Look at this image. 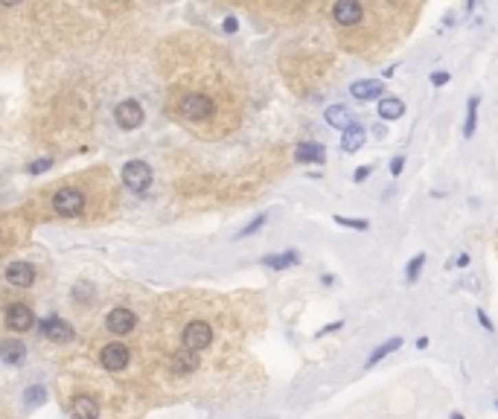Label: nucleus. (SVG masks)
Segmentation results:
<instances>
[{"mask_svg": "<svg viewBox=\"0 0 498 419\" xmlns=\"http://www.w3.org/2000/svg\"><path fill=\"white\" fill-rule=\"evenodd\" d=\"M135 312L131 309H114V312H108V317H105V326L111 329V332H117V335H126V332H131L135 329Z\"/></svg>", "mask_w": 498, "mask_h": 419, "instance_id": "obj_10", "label": "nucleus"}, {"mask_svg": "<svg viewBox=\"0 0 498 419\" xmlns=\"http://www.w3.org/2000/svg\"><path fill=\"white\" fill-rule=\"evenodd\" d=\"M403 166H405V157L403 155L391 160V172H394V175H399V172H403Z\"/></svg>", "mask_w": 498, "mask_h": 419, "instance_id": "obj_28", "label": "nucleus"}, {"mask_svg": "<svg viewBox=\"0 0 498 419\" xmlns=\"http://www.w3.org/2000/svg\"><path fill=\"white\" fill-rule=\"evenodd\" d=\"M399 347H403V341H399V338H391L387 343H382V347H376V352H373L370 359H367V367L379 364V361L385 359V355H391V352H394V350H399Z\"/></svg>", "mask_w": 498, "mask_h": 419, "instance_id": "obj_20", "label": "nucleus"}, {"mask_svg": "<svg viewBox=\"0 0 498 419\" xmlns=\"http://www.w3.org/2000/svg\"><path fill=\"white\" fill-rule=\"evenodd\" d=\"M262 225H265V216H257V218H253V221H251V225H248L245 230H242V236H251V233H257Z\"/></svg>", "mask_w": 498, "mask_h": 419, "instance_id": "obj_26", "label": "nucleus"}, {"mask_svg": "<svg viewBox=\"0 0 498 419\" xmlns=\"http://www.w3.org/2000/svg\"><path fill=\"white\" fill-rule=\"evenodd\" d=\"M422 262H426V253H417L414 260H411V265H408V271H405L408 282H414V280L420 277V268H422Z\"/></svg>", "mask_w": 498, "mask_h": 419, "instance_id": "obj_23", "label": "nucleus"}, {"mask_svg": "<svg viewBox=\"0 0 498 419\" xmlns=\"http://www.w3.org/2000/svg\"><path fill=\"white\" fill-rule=\"evenodd\" d=\"M335 221H338V225H344V227H353V230H367V221H364V218H344V216H338Z\"/></svg>", "mask_w": 498, "mask_h": 419, "instance_id": "obj_25", "label": "nucleus"}, {"mask_svg": "<svg viewBox=\"0 0 498 419\" xmlns=\"http://www.w3.org/2000/svg\"><path fill=\"white\" fill-rule=\"evenodd\" d=\"M0 3H3V6H18L21 0H0Z\"/></svg>", "mask_w": 498, "mask_h": 419, "instance_id": "obj_34", "label": "nucleus"}, {"mask_svg": "<svg viewBox=\"0 0 498 419\" xmlns=\"http://www.w3.org/2000/svg\"><path fill=\"white\" fill-rule=\"evenodd\" d=\"M364 15V9L359 0H338L335 9H332V18L341 23V27H353V23H359Z\"/></svg>", "mask_w": 498, "mask_h": 419, "instance_id": "obj_6", "label": "nucleus"}, {"mask_svg": "<svg viewBox=\"0 0 498 419\" xmlns=\"http://www.w3.org/2000/svg\"><path fill=\"white\" fill-rule=\"evenodd\" d=\"M181 114L187 120H210L213 117V102L204 93H187L181 100Z\"/></svg>", "mask_w": 498, "mask_h": 419, "instance_id": "obj_3", "label": "nucleus"}, {"mask_svg": "<svg viewBox=\"0 0 498 419\" xmlns=\"http://www.w3.org/2000/svg\"><path fill=\"white\" fill-rule=\"evenodd\" d=\"M449 419H464V416H460V414H452V416H449Z\"/></svg>", "mask_w": 498, "mask_h": 419, "instance_id": "obj_35", "label": "nucleus"}, {"mask_svg": "<svg viewBox=\"0 0 498 419\" xmlns=\"http://www.w3.org/2000/svg\"><path fill=\"white\" fill-rule=\"evenodd\" d=\"M405 114V105L396 100V96H387V100L379 102V117L382 120H399Z\"/></svg>", "mask_w": 498, "mask_h": 419, "instance_id": "obj_19", "label": "nucleus"}, {"mask_svg": "<svg viewBox=\"0 0 498 419\" xmlns=\"http://www.w3.org/2000/svg\"><path fill=\"white\" fill-rule=\"evenodd\" d=\"M70 416L73 419H100V405L91 396H76L70 405Z\"/></svg>", "mask_w": 498, "mask_h": 419, "instance_id": "obj_12", "label": "nucleus"}, {"mask_svg": "<svg viewBox=\"0 0 498 419\" xmlns=\"http://www.w3.org/2000/svg\"><path fill=\"white\" fill-rule=\"evenodd\" d=\"M50 163H53L50 157H44V160H35V163L30 166V172H32V175H38V172H47V169H50Z\"/></svg>", "mask_w": 498, "mask_h": 419, "instance_id": "obj_27", "label": "nucleus"}, {"mask_svg": "<svg viewBox=\"0 0 498 419\" xmlns=\"http://www.w3.org/2000/svg\"><path fill=\"white\" fill-rule=\"evenodd\" d=\"M53 210L58 216H79L82 210H84V195L79 190H58L56 192V199H53Z\"/></svg>", "mask_w": 498, "mask_h": 419, "instance_id": "obj_2", "label": "nucleus"}, {"mask_svg": "<svg viewBox=\"0 0 498 419\" xmlns=\"http://www.w3.org/2000/svg\"><path fill=\"white\" fill-rule=\"evenodd\" d=\"M475 3H478V0H469V9H472V6H475Z\"/></svg>", "mask_w": 498, "mask_h": 419, "instance_id": "obj_36", "label": "nucleus"}, {"mask_svg": "<svg viewBox=\"0 0 498 419\" xmlns=\"http://www.w3.org/2000/svg\"><path fill=\"white\" fill-rule=\"evenodd\" d=\"M23 355H27V347H23L21 341H3L0 343V359L6 364H21Z\"/></svg>", "mask_w": 498, "mask_h": 419, "instance_id": "obj_17", "label": "nucleus"}, {"mask_svg": "<svg viewBox=\"0 0 498 419\" xmlns=\"http://www.w3.org/2000/svg\"><path fill=\"white\" fill-rule=\"evenodd\" d=\"M297 262V256L295 253H277V256H265V265L269 268H288V265H295Z\"/></svg>", "mask_w": 498, "mask_h": 419, "instance_id": "obj_21", "label": "nucleus"}, {"mask_svg": "<svg viewBox=\"0 0 498 419\" xmlns=\"http://www.w3.org/2000/svg\"><path fill=\"white\" fill-rule=\"evenodd\" d=\"M478 320H481V326H484V329H493V324H490V317H487V315H484L481 309H478Z\"/></svg>", "mask_w": 498, "mask_h": 419, "instance_id": "obj_30", "label": "nucleus"}, {"mask_svg": "<svg viewBox=\"0 0 498 419\" xmlns=\"http://www.w3.org/2000/svg\"><path fill=\"white\" fill-rule=\"evenodd\" d=\"M364 146V128L361 126H350V128H344V140H341V149L344 152H359Z\"/></svg>", "mask_w": 498, "mask_h": 419, "instance_id": "obj_18", "label": "nucleus"}, {"mask_svg": "<svg viewBox=\"0 0 498 419\" xmlns=\"http://www.w3.org/2000/svg\"><path fill=\"white\" fill-rule=\"evenodd\" d=\"M6 280L12 282V286L27 288V286H32V280H35V268L30 262H12L6 268Z\"/></svg>", "mask_w": 498, "mask_h": 419, "instance_id": "obj_11", "label": "nucleus"}, {"mask_svg": "<svg viewBox=\"0 0 498 419\" xmlns=\"http://www.w3.org/2000/svg\"><path fill=\"white\" fill-rule=\"evenodd\" d=\"M449 79H452V76H449V73H443V70H440V73H434V76H431V82L437 84V88H440V84H446Z\"/></svg>", "mask_w": 498, "mask_h": 419, "instance_id": "obj_29", "label": "nucleus"}, {"mask_svg": "<svg viewBox=\"0 0 498 419\" xmlns=\"http://www.w3.org/2000/svg\"><path fill=\"white\" fill-rule=\"evenodd\" d=\"M41 335L56 341V343H67V341H73V329H70V324H65V320L47 317L41 324Z\"/></svg>", "mask_w": 498, "mask_h": 419, "instance_id": "obj_9", "label": "nucleus"}, {"mask_svg": "<svg viewBox=\"0 0 498 419\" xmlns=\"http://www.w3.org/2000/svg\"><path fill=\"white\" fill-rule=\"evenodd\" d=\"M457 265H460V268L469 265V256H466V253H460V256H457Z\"/></svg>", "mask_w": 498, "mask_h": 419, "instance_id": "obj_33", "label": "nucleus"}, {"mask_svg": "<svg viewBox=\"0 0 498 419\" xmlns=\"http://www.w3.org/2000/svg\"><path fill=\"white\" fill-rule=\"evenodd\" d=\"M196 367H199V352H196V350H181V352H175V359H172V373L187 376V373H192Z\"/></svg>", "mask_w": 498, "mask_h": 419, "instance_id": "obj_13", "label": "nucleus"}, {"mask_svg": "<svg viewBox=\"0 0 498 419\" xmlns=\"http://www.w3.org/2000/svg\"><path fill=\"white\" fill-rule=\"evenodd\" d=\"M35 324V317H32V309L30 306H23V303H15V306H9V312H6V326L12 332H27L32 329Z\"/></svg>", "mask_w": 498, "mask_h": 419, "instance_id": "obj_7", "label": "nucleus"}, {"mask_svg": "<svg viewBox=\"0 0 498 419\" xmlns=\"http://www.w3.org/2000/svg\"><path fill=\"white\" fill-rule=\"evenodd\" d=\"M210 341H213V329L204 324V320H192V324L184 329V347L187 350H207L210 347Z\"/></svg>", "mask_w": 498, "mask_h": 419, "instance_id": "obj_4", "label": "nucleus"}, {"mask_svg": "<svg viewBox=\"0 0 498 419\" xmlns=\"http://www.w3.org/2000/svg\"><path fill=\"white\" fill-rule=\"evenodd\" d=\"M324 117H326V122H330L332 128H341V131L353 126V114H350V111H347L344 105H332V108H326V114H324Z\"/></svg>", "mask_w": 498, "mask_h": 419, "instance_id": "obj_16", "label": "nucleus"}, {"mask_svg": "<svg viewBox=\"0 0 498 419\" xmlns=\"http://www.w3.org/2000/svg\"><path fill=\"white\" fill-rule=\"evenodd\" d=\"M114 120H117V126H120V128L131 131V128H137L140 122H143V108H140L135 100H126V102H120V105H117Z\"/></svg>", "mask_w": 498, "mask_h": 419, "instance_id": "obj_5", "label": "nucleus"}, {"mask_svg": "<svg viewBox=\"0 0 498 419\" xmlns=\"http://www.w3.org/2000/svg\"><path fill=\"white\" fill-rule=\"evenodd\" d=\"M295 157H297V163H324L326 152L318 143H300L295 149Z\"/></svg>", "mask_w": 498, "mask_h": 419, "instance_id": "obj_15", "label": "nucleus"}, {"mask_svg": "<svg viewBox=\"0 0 498 419\" xmlns=\"http://www.w3.org/2000/svg\"><path fill=\"white\" fill-rule=\"evenodd\" d=\"M123 183L128 190L135 192H146L152 187V169L149 163H143V160H128L123 166Z\"/></svg>", "mask_w": 498, "mask_h": 419, "instance_id": "obj_1", "label": "nucleus"}, {"mask_svg": "<svg viewBox=\"0 0 498 419\" xmlns=\"http://www.w3.org/2000/svg\"><path fill=\"white\" fill-rule=\"evenodd\" d=\"M225 30H227V32H236V18H227V21H225Z\"/></svg>", "mask_w": 498, "mask_h": 419, "instance_id": "obj_32", "label": "nucleus"}, {"mask_svg": "<svg viewBox=\"0 0 498 419\" xmlns=\"http://www.w3.org/2000/svg\"><path fill=\"white\" fill-rule=\"evenodd\" d=\"M475 122H478V100L472 96V100H469V111H466V126H464L466 137H472V134H475Z\"/></svg>", "mask_w": 498, "mask_h": 419, "instance_id": "obj_22", "label": "nucleus"}, {"mask_svg": "<svg viewBox=\"0 0 498 419\" xmlns=\"http://www.w3.org/2000/svg\"><path fill=\"white\" fill-rule=\"evenodd\" d=\"M23 396H27V405H41L47 399V390L41 385H35V387H27V393H23Z\"/></svg>", "mask_w": 498, "mask_h": 419, "instance_id": "obj_24", "label": "nucleus"}, {"mask_svg": "<svg viewBox=\"0 0 498 419\" xmlns=\"http://www.w3.org/2000/svg\"><path fill=\"white\" fill-rule=\"evenodd\" d=\"M350 93H353L356 100H361V102L376 100V96L382 93V82L379 79H361V82H356L353 88H350Z\"/></svg>", "mask_w": 498, "mask_h": 419, "instance_id": "obj_14", "label": "nucleus"}, {"mask_svg": "<svg viewBox=\"0 0 498 419\" xmlns=\"http://www.w3.org/2000/svg\"><path fill=\"white\" fill-rule=\"evenodd\" d=\"M367 175H370V169H367V166H364V169H356V175H353V178H356V181H364V178H367Z\"/></svg>", "mask_w": 498, "mask_h": 419, "instance_id": "obj_31", "label": "nucleus"}, {"mask_svg": "<svg viewBox=\"0 0 498 419\" xmlns=\"http://www.w3.org/2000/svg\"><path fill=\"white\" fill-rule=\"evenodd\" d=\"M102 367L111 370V373L126 370L128 367V350L123 343H108V347H102Z\"/></svg>", "mask_w": 498, "mask_h": 419, "instance_id": "obj_8", "label": "nucleus"}]
</instances>
